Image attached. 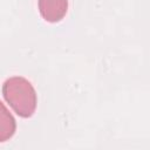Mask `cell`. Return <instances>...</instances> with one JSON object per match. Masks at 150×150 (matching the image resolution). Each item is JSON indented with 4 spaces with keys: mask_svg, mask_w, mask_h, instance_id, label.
I'll return each instance as SVG.
<instances>
[{
    "mask_svg": "<svg viewBox=\"0 0 150 150\" xmlns=\"http://www.w3.org/2000/svg\"><path fill=\"white\" fill-rule=\"evenodd\" d=\"M39 9L48 22H59L68 9V0H39Z\"/></svg>",
    "mask_w": 150,
    "mask_h": 150,
    "instance_id": "obj_2",
    "label": "cell"
},
{
    "mask_svg": "<svg viewBox=\"0 0 150 150\" xmlns=\"http://www.w3.org/2000/svg\"><path fill=\"white\" fill-rule=\"evenodd\" d=\"M2 94L12 109L23 118L30 117L36 108V93L32 83L21 76L9 77L2 86Z\"/></svg>",
    "mask_w": 150,
    "mask_h": 150,
    "instance_id": "obj_1",
    "label": "cell"
},
{
    "mask_svg": "<svg viewBox=\"0 0 150 150\" xmlns=\"http://www.w3.org/2000/svg\"><path fill=\"white\" fill-rule=\"evenodd\" d=\"M16 123L13 115L0 101V143L8 141L15 132Z\"/></svg>",
    "mask_w": 150,
    "mask_h": 150,
    "instance_id": "obj_3",
    "label": "cell"
}]
</instances>
